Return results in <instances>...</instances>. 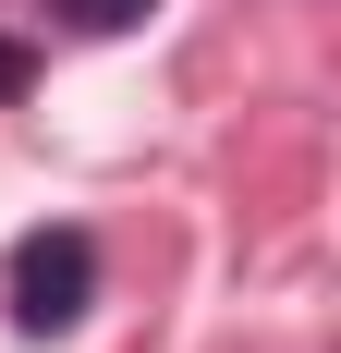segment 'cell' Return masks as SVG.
<instances>
[{
	"instance_id": "cell-1",
	"label": "cell",
	"mask_w": 341,
	"mask_h": 353,
	"mask_svg": "<svg viewBox=\"0 0 341 353\" xmlns=\"http://www.w3.org/2000/svg\"><path fill=\"white\" fill-rule=\"evenodd\" d=\"M86 305H98V244H86L73 219L61 232H25V244H12V329H25V341H61Z\"/></svg>"
},
{
	"instance_id": "cell-2",
	"label": "cell",
	"mask_w": 341,
	"mask_h": 353,
	"mask_svg": "<svg viewBox=\"0 0 341 353\" xmlns=\"http://www.w3.org/2000/svg\"><path fill=\"white\" fill-rule=\"evenodd\" d=\"M61 12H73V25H86V37H122V25H135V12H159V0H61Z\"/></svg>"
},
{
	"instance_id": "cell-3",
	"label": "cell",
	"mask_w": 341,
	"mask_h": 353,
	"mask_svg": "<svg viewBox=\"0 0 341 353\" xmlns=\"http://www.w3.org/2000/svg\"><path fill=\"white\" fill-rule=\"evenodd\" d=\"M37 85V49H12V37H0V98H25Z\"/></svg>"
}]
</instances>
